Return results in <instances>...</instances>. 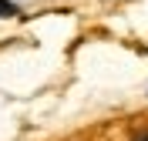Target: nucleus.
Masks as SVG:
<instances>
[{
    "instance_id": "nucleus-1",
    "label": "nucleus",
    "mask_w": 148,
    "mask_h": 141,
    "mask_svg": "<svg viewBox=\"0 0 148 141\" xmlns=\"http://www.w3.org/2000/svg\"><path fill=\"white\" fill-rule=\"evenodd\" d=\"M14 14H17V7L10 0H0V17H14Z\"/></svg>"
}]
</instances>
